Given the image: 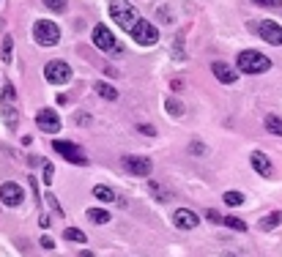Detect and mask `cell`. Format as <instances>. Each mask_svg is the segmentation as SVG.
<instances>
[{"label": "cell", "mask_w": 282, "mask_h": 257, "mask_svg": "<svg viewBox=\"0 0 282 257\" xmlns=\"http://www.w3.org/2000/svg\"><path fill=\"white\" fill-rule=\"evenodd\" d=\"M236 66L244 71V74H263V71L271 69V60L266 58L263 52H257V50H244L238 55Z\"/></svg>", "instance_id": "cell-1"}, {"label": "cell", "mask_w": 282, "mask_h": 257, "mask_svg": "<svg viewBox=\"0 0 282 257\" xmlns=\"http://www.w3.org/2000/svg\"><path fill=\"white\" fill-rule=\"evenodd\" d=\"M110 17L115 19L118 28L132 30L137 22V9L132 3H126V0H110Z\"/></svg>", "instance_id": "cell-2"}, {"label": "cell", "mask_w": 282, "mask_h": 257, "mask_svg": "<svg viewBox=\"0 0 282 257\" xmlns=\"http://www.w3.org/2000/svg\"><path fill=\"white\" fill-rule=\"evenodd\" d=\"M33 38H36V44H42V47H55L61 41V28L50 19H38L33 25Z\"/></svg>", "instance_id": "cell-3"}, {"label": "cell", "mask_w": 282, "mask_h": 257, "mask_svg": "<svg viewBox=\"0 0 282 257\" xmlns=\"http://www.w3.org/2000/svg\"><path fill=\"white\" fill-rule=\"evenodd\" d=\"M129 33H132V38L140 47H154L159 41V30H156V25H151L148 19H137L134 28L129 30Z\"/></svg>", "instance_id": "cell-4"}, {"label": "cell", "mask_w": 282, "mask_h": 257, "mask_svg": "<svg viewBox=\"0 0 282 257\" xmlns=\"http://www.w3.org/2000/svg\"><path fill=\"white\" fill-rule=\"evenodd\" d=\"M44 77H47V82H52V85H66L71 79V66L66 60H50L44 66Z\"/></svg>", "instance_id": "cell-5"}, {"label": "cell", "mask_w": 282, "mask_h": 257, "mask_svg": "<svg viewBox=\"0 0 282 257\" xmlns=\"http://www.w3.org/2000/svg\"><path fill=\"white\" fill-rule=\"evenodd\" d=\"M255 30H257V36H260L263 41H269V44H274V47L282 44V25H279V22L260 19V22L255 25Z\"/></svg>", "instance_id": "cell-6"}, {"label": "cell", "mask_w": 282, "mask_h": 257, "mask_svg": "<svg viewBox=\"0 0 282 257\" xmlns=\"http://www.w3.org/2000/svg\"><path fill=\"white\" fill-rule=\"evenodd\" d=\"M93 44L99 47L102 52L120 55V47L115 44V36H112V33H110V28H104V25H96V28H93Z\"/></svg>", "instance_id": "cell-7"}, {"label": "cell", "mask_w": 282, "mask_h": 257, "mask_svg": "<svg viewBox=\"0 0 282 257\" xmlns=\"http://www.w3.org/2000/svg\"><path fill=\"white\" fill-rule=\"evenodd\" d=\"M52 148L58 151V154H61L63 159H66L69 164H85V162H88L83 151H79V148L74 145V142H69V140H58V142H52Z\"/></svg>", "instance_id": "cell-8"}, {"label": "cell", "mask_w": 282, "mask_h": 257, "mask_svg": "<svg viewBox=\"0 0 282 257\" xmlns=\"http://www.w3.org/2000/svg\"><path fill=\"white\" fill-rule=\"evenodd\" d=\"M0 200L9 208H17V205H22V200H25V189L14 181H6L3 186H0Z\"/></svg>", "instance_id": "cell-9"}, {"label": "cell", "mask_w": 282, "mask_h": 257, "mask_svg": "<svg viewBox=\"0 0 282 257\" xmlns=\"http://www.w3.org/2000/svg\"><path fill=\"white\" fill-rule=\"evenodd\" d=\"M36 123H38V128H42V132H47V134L61 132V115H58L55 110H38Z\"/></svg>", "instance_id": "cell-10"}, {"label": "cell", "mask_w": 282, "mask_h": 257, "mask_svg": "<svg viewBox=\"0 0 282 257\" xmlns=\"http://www.w3.org/2000/svg\"><path fill=\"white\" fill-rule=\"evenodd\" d=\"M173 224L178 230H195L200 224V219H197L195 211H189V208H178V211L173 213Z\"/></svg>", "instance_id": "cell-11"}, {"label": "cell", "mask_w": 282, "mask_h": 257, "mask_svg": "<svg viewBox=\"0 0 282 257\" xmlns=\"http://www.w3.org/2000/svg\"><path fill=\"white\" fill-rule=\"evenodd\" d=\"M124 167L132 175H151V159H146V156H124Z\"/></svg>", "instance_id": "cell-12"}, {"label": "cell", "mask_w": 282, "mask_h": 257, "mask_svg": "<svg viewBox=\"0 0 282 257\" xmlns=\"http://www.w3.org/2000/svg\"><path fill=\"white\" fill-rule=\"evenodd\" d=\"M249 162H252V167H255V173H260L263 178H271L274 175V167H271V159L266 156V154H260V151H255L252 154V159H249Z\"/></svg>", "instance_id": "cell-13"}, {"label": "cell", "mask_w": 282, "mask_h": 257, "mask_svg": "<svg viewBox=\"0 0 282 257\" xmlns=\"http://www.w3.org/2000/svg\"><path fill=\"white\" fill-rule=\"evenodd\" d=\"M211 71H214V77L219 79V82H225V85H233V82L238 79V77H236V71H233L228 63H222V60H216L214 66H211Z\"/></svg>", "instance_id": "cell-14"}, {"label": "cell", "mask_w": 282, "mask_h": 257, "mask_svg": "<svg viewBox=\"0 0 282 257\" xmlns=\"http://www.w3.org/2000/svg\"><path fill=\"white\" fill-rule=\"evenodd\" d=\"M279 222H282V211H274V213H269V216H266V219H260V222H257V230H274Z\"/></svg>", "instance_id": "cell-15"}, {"label": "cell", "mask_w": 282, "mask_h": 257, "mask_svg": "<svg viewBox=\"0 0 282 257\" xmlns=\"http://www.w3.org/2000/svg\"><path fill=\"white\" fill-rule=\"evenodd\" d=\"M88 219H91L93 224H107L110 211H104V208H88Z\"/></svg>", "instance_id": "cell-16"}, {"label": "cell", "mask_w": 282, "mask_h": 257, "mask_svg": "<svg viewBox=\"0 0 282 257\" xmlns=\"http://www.w3.org/2000/svg\"><path fill=\"white\" fill-rule=\"evenodd\" d=\"M96 93H99L102 99H107V101H115L118 99V91L112 85H107V82H96Z\"/></svg>", "instance_id": "cell-17"}, {"label": "cell", "mask_w": 282, "mask_h": 257, "mask_svg": "<svg viewBox=\"0 0 282 257\" xmlns=\"http://www.w3.org/2000/svg\"><path fill=\"white\" fill-rule=\"evenodd\" d=\"M93 197L102 200V203H112V200H115V191L110 186H93Z\"/></svg>", "instance_id": "cell-18"}, {"label": "cell", "mask_w": 282, "mask_h": 257, "mask_svg": "<svg viewBox=\"0 0 282 257\" xmlns=\"http://www.w3.org/2000/svg\"><path fill=\"white\" fill-rule=\"evenodd\" d=\"M266 132H271V134H277V137H282V118H277V115H269V118H266Z\"/></svg>", "instance_id": "cell-19"}, {"label": "cell", "mask_w": 282, "mask_h": 257, "mask_svg": "<svg viewBox=\"0 0 282 257\" xmlns=\"http://www.w3.org/2000/svg\"><path fill=\"white\" fill-rule=\"evenodd\" d=\"M222 222L228 224L230 230H236V232H247V222H244V219H236V216H225Z\"/></svg>", "instance_id": "cell-20"}, {"label": "cell", "mask_w": 282, "mask_h": 257, "mask_svg": "<svg viewBox=\"0 0 282 257\" xmlns=\"http://www.w3.org/2000/svg\"><path fill=\"white\" fill-rule=\"evenodd\" d=\"M165 110L170 112V115H175V118L184 115V104H181L178 99H167V101H165Z\"/></svg>", "instance_id": "cell-21"}, {"label": "cell", "mask_w": 282, "mask_h": 257, "mask_svg": "<svg viewBox=\"0 0 282 257\" xmlns=\"http://www.w3.org/2000/svg\"><path fill=\"white\" fill-rule=\"evenodd\" d=\"M11 47H14V38L6 36V38H3V47H0V58H3L6 63L11 60Z\"/></svg>", "instance_id": "cell-22"}, {"label": "cell", "mask_w": 282, "mask_h": 257, "mask_svg": "<svg viewBox=\"0 0 282 257\" xmlns=\"http://www.w3.org/2000/svg\"><path fill=\"white\" fill-rule=\"evenodd\" d=\"M225 203H228V205H241V203H244V195H241V191H225Z\"/></svg>", "instance_id": "cell-23"}, {"label": "cell", "mask_w": 282, "mask_h": 257, "mask_svg": "<svg viewBox=\"0 0 282 257\" xmlns=\"http://www.w3.org/2000/svg\"><path fill=\"white\" fill-rule=\"evenodd\" d=\"M66 238L74 241V244H85V232L77 230V227H69V230H66Z\"/></svg>", "instance_id": "cell-24"}, {"label": "cell", "mask_w": 282, "mask_h": 257, "mask_svg": "<svg viewBox=\"0 0 282 257\" xmlns=\"http://www.w3.org/2000/svg\"><path fill=\"white\" fill-rule=\"evenodd\" d=\"M44 6L50 11H66V0H44Z\"/></svg>", "instance_id": "cell-25"}, {"label": "cell", "mask_w": 282, "mask_h": 257, "mask_svg": "<svg viewBox=\"0 0 282 257\" xmlns=\"http://www.w3.org/2000/svg\"><path fill=\"white\" fill-rule=\"evenodd\" d=\"M3 115H6V123H9V128L17 126V112H14L11 107H6V110H3Z\"/></svg>", "instance_id": "cell-26"}, {"label": "cell", "mask_w": 282, "mask_h": 257, "mask_svg": "<svg viewBox=\"0 0 282 257\" xmlns=\"http://www.w3.org/2000/svg\"><path fill=\"white\" fill-rule=\"evenodd\" d=\"M252 3L263 6V9H279V6H282V0H252Z\"/></svg>", "instance_id": "cell-27"}, {"label": "cell", "mask_w": 282, "mask_h": 257, "mask_svg": "<svg viewBox=\"0 0 282 257\" xmlns=\"http://www.w3.org/2000/svg\"><path fill=\"white\" fill-rule=\"evenodd\" d=\"M52 175H55V167L50 162H44V183H47V186L52 183Z\"/></svg>", "instance_id": "cell-28"}, {"label": "cell", "mask_w": 282, "mask_h": 257, "mask_svg": "<svg viewBox=\"0 0 282 257\" xmlns=\"http://www.w3.org/2000/svg\"><path fill=\"white\" fill-rule=\"evenodd\" d=\"M175 58L184 60V33H178V38H175Z\"/></svg>", "instance_id": "cell-29"}, {"label": "cell", "mask_w": 282, "mask_h": 257, "mask_svg": "<svg viewBox=\"0 0 282 257\" xmlns=\"http://www.w3.org/2000/svg\"><path fill=\"white\" fill-rule=\"evenodd\" d=\"M3 101H6V104L14 101V85H6V88H3Z\"/></svg>", "instance_id": "cell-30"}, {"label": "cell", "mask_w": 282, "mask_h": 257, "mask_svg": "<svg viewBox=\"0 0 282 257\" xmlns=\"http://www.w3.org/2000/svg\"><path fill=\"white\" fill-rule=\"evenodd\" d=\"M137 132H140V134H148V137H154V134H156V128H154V126L140 123V126H137Z\"/></svg>", "instance_id": "cell-31"}, {"label": "cell", "mask_w": 282, "mask_h": 257, "mask_svg": "<svg viewBox=\"0 0 282 257\" xmlns=\"http://www.w3.org/2000/svg\"><path fill=\"white\" fill-rule=\"evenodd\" d=\"M189 151H192V154H206V145H200V142H192Z\"/></svg>", "instance_id": "cell-32"}, {"label": "cell", "mask_w": 282, "mask_h": 257, "mask_svg": "<svg viewBox=\"0 0 282 257\" xmlns=\"http://www.w3.org/2000/svg\"><path fill=\"white\" fill-rule=\"evenodd\" d=\"M206 219H208V222H222V216L216 213V211H206Z\"/></svg>", "instance_id": "cell-33"}, {"label": "cell", "mask_w": 282, "mask_h": 257, "mask_svg": "<svg viewBox=\"0 0 282 257\" xmlns=\"http://www.w3.org/2000/svg\"><path fill=\"white\" fill-rule=\"evenodd\" d=\"M42 246H44V249H52V246H55V241H52L50 235H44V238H42Z\"/></svg>", "instance_id": "cell-34"}, {"label": "cell", "mask_w": 282, "mask_h": 257, "mask_svg": "<svg viewBox=\"0 0 282 257\" xmlns=\"http://www.w3.org/2000/svg\"><path fill=\"white\" fill-rule=\"evenodd\" d=\"M159 17H162L165 22H170V19H173V17H170V14H167V9H159Z\"/></svg>", "instance_id": "cell-35"}, {"label": "cell", "mask_w": 282, "mask_h": 257, "mask_svg": "<svg viewBox=\"0 0 282 257\" xmlns=\"http://www.w3.org/2000/svg\"><path fill=\"white\" fill-rule=\"evenodd\" d=\"M79 257H93V252H79Z\"/></svg>", "instance_id": "cell-36"}, {"label": "cell", "mask_w": 282, "mask_h": 257, "mask_svg": "<svg viewBox=\"0 0 282 257\" xmlns=\"http://www.w3.org/2000/svg\"><path fill=\"white\" fill-rule=\"evenodd\" d=\"M222 257H236V254H233V252H225V254H222Z\"/></svg>", "instance_id": "cell-37"}]
</instances>
